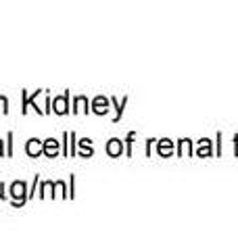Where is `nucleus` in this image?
I'll use <instances>...</instances> for the list:
<instances>
[{"label": "nucleus", "mask_w": 238, "mask_h": 250, "mask_svg": "<svg viewBox=\"0 0 238 250\" xmlns=\"http://www.w3.org/2000/svg\"><path fill=\"white\" fill-rule=\"evenodd\" d=\"M11 196L15 198V205H23V202L27 200V194H25V184L23 182H15L11 186Z\"/></svg>", "instance_id": "f257e3e1"}, {"label": "nucleus", "mask_w": 238, "mask_h": 250, "mask_svg": "<svg viewBox=\"0 0 238 250\" xmlns=\"http://www.w3.org/2000/svg\"><path fill=\"white\" fill-rule=\"evenodd\" d=\"M67 98H69V94H63L61 98H54V103H52V111L54 113H59V115H65L67 113Z\"/></svg>", "instance_id": "f03ea898"}, {"label": "nucleus", "mask_w": 238, "mask_h": 250, "mask_svg": "<svg viewBox=\"0 0 238 250\" xmlns=\"http://www.w3.org/2000/svg\"><path fill=\"white\" fill-rule=\"evenodd\" d=\"M25 150H27V154H29V156H38L40 152L44 150V144H40V140L31 138L29 142H27V148H25Z\"/></svg>", "instance_id": "7ed1b4c3"}, {"label": "nucleus", "mask_w": 238, "mask_h": 250, "mask_svg": "<svg viewBox=\"0 0 238 250\" xmlns=\"http://www.w3.org/2000/svg\"><path fill=\"white\" fill-rule=\"evenodd\" d=\"M44 154H48V156H54V154H57L59 152V142H57V140H46V142H44V150H42Z\"/></svg>", "instance_id": "20e7f679"}, {"label": "nucleus", "mask_w": 238, "mask_h": 250, "mask_svg": "<svg viewBox=\"0 0 238 250\" xmlns=\"http://www.w3.org/2000/svg\"><path fill=\"white\" fill-rule=\"evenodd\" d=\"M107 152L111 156H119L121 154V142H119V140H111V142L107 144Z\"/></svg>", "instance_id": "39448f33"}, {"label": "nucleus", "mask_w": 238, "mask_h": 250, "mask_svg": "<svg viewBox=\"0 0 238 250\" xmlns=\"http://www.w3.org/2000/svg\"><path fill=\"white\" fill-rule=\"evenodd\" d=\"M107 106H109V103H107L105 98H96V100H94V113H98V115L107 113V111H109Z\"/></svg>", "instance_id": "423d86ee"}, {"label": "nucleus", "mask_w": 238, "mask_h": 250, "mask_svg": "<svg viewBox=\"0 0 238 250\" xmlns=\"http://www.w3.org/2000/svg\"><path fill=\"white\" fill-rule=\"evenodd\" d=\"M0 113H9V100L0 96Z\"/></svg>", "instance_id": "0eeeda50"}, {"label": "nucleus", "mask_w": 238, "mask_h": 250, "mask_svg": "<svg viewBox=\"0 0 238 250\" xmlns=\"http://www.w3.org/2000/svg\"><path fill=\"white\" fill-rule=\"evenodd\" d=\"M2 188H4V186L0 184V198H4V194H2Z\"/></svg>", "instance_id": "6e6552de"}, {"label": "nucleus", "mask_w": 238, "mask_h": 250, "mask_svg": "<svg viewBox=\"0 0 238 250\" xmlns=\"http://www.w3.org/2000/svg\"><path fill=\"white\" fill-rule=\"evenodd\" d=\"M0 154H2V142H0Z\"/></svg>", "instance_id": "1a4fd4ad"}]
</instances>
